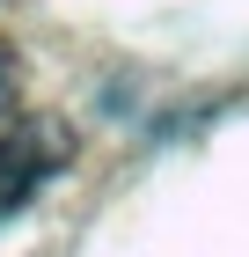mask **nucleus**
I'll return each mask as SVG.
<instances>
[{
	"mask_svg": "<svg viewBox=\"0 0 249 257\" xmlns=\"http://www.w3.org/2000/svg\"><path fill=\"white\" fill-rule=\"evenodd\" d=\"M0 103H8V52H0Z\"/></svg>",
	"mask_w": 249,
	"mask_h": 257,
	"instance_id": "f03ea898",
	"label": "nucleus"
},
{
	"mask_svg": "<svg viewBox=\"0 0 249 257\" xmlns=\"http://www.w3.org/2000/svg\"><path fill=\"white\" fill-rule=\"evenodd\" d=\"M59 155H66V133H52V125H30V133L8 140V147H0V213H15Z\"/></svg>",
	"mask_w": 249,
	"mask_h": 257,
	"instance_id": "f257e3e1",
	"label": "nucleus"
}]
</instances>
